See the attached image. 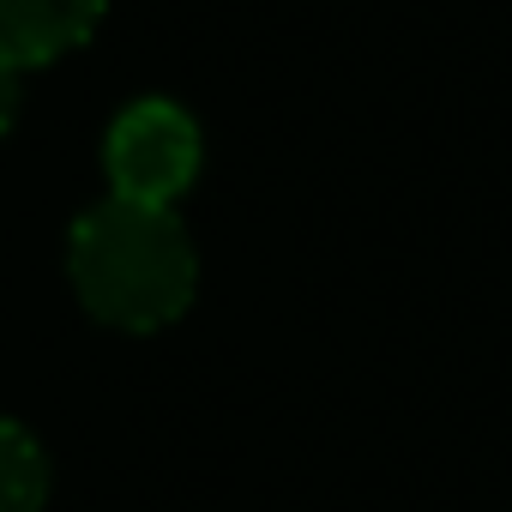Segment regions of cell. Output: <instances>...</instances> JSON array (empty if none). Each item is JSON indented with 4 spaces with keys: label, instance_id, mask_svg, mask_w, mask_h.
<instances>
[{
    "label": "cell",
    "instance_id": "3957f363",
    "mask_svg": "<svg viewBox=\"0 0 512 512\" xmlns=\"http://www.w3.org/2000/svg\"><path fill=\"white\" fill-rule=\"evenodd\" d=\"M103 19V0H0V61L7 67H37L55 61L61 49L85 43Z\"/></svg>",
    "mask_w": 512,
    "mask_h": 512
},
{
    "label": "cell",
    "instance_id": "5b68a950",
    "mask_svg": "<svg viewBox=\"0 0 512 512\" xmlns=\"http://www.w3.org/2000/svg\"><path fill=\"white\" fill-rule=\"evenodd\" d=\"M13 115H19V67L0 61V133L13 127Z\"/></svg>",
    "mask_w": 512,
    "mask_h": 512
},
{
    "label": "cell",
    "instance_id": "7a4b0ae2",
    "mask_svg": "<svg viewBox=\"0 0 512 512\" xmlns=\"http://www.w3.org/2000/svg\"><path fill=\"white\" fill-rule=\"evenodd\" d=\"M199 169V127L175 103H133L109 127V181L115 199L169 205Z\"/></svg>",
    "mask_w": 512,
    "mask_h": 512
},
{
    "label": "cell",
    "instance_id": "6da1fadb",
    "mask_svg": "<svg viewBox=\"0 0 512 512\" xmlns=\"http://www.w3.org/2000/svg\"><path fill=\"white\" fill-rule=\"evenodd\" d=\"M73 284L121 332L169 326L193 296V247L169 205L103 199L73 229Z\"/></svg>",
    "mask_w": 512,
    "mask_h": 512
},
{
    "label": "cell",
    "instance_id": "277c9868",
    "mask_svg": "<svg viewBox=\"0 0 512 512\" xmlns=\"http://www.w3.org/2000/svg\"><path fill=\"white\" fill-rule=\"evenodd\" d=\"M43 494H49L43 446L19 422H0V512H37Z\"/></svg>",
    "mask_w": 512,
    "mask_h": 512
}]
</instances>
